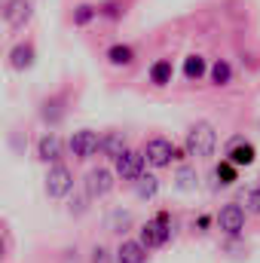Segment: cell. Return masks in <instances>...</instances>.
<instances>
[{
	"label": "cell",
	"mask_w": 260,
	"mask_h": 263,
	"mask_svg": "<svg viewBox=\"0 0 260 263\" xmlns=\"http://www.w3.org/2000/svg\"><path fill=\"white\" fill-rule=\"evenodd\" d=\"M214 147H217V132H214V126H211V123L199 120L196 126H190V132H187V141H184L187 156L208 159V156L214 153Z\"/></svg>",
	"instance_id": "6da1fadb"
},
{
	"label": "cell",
	"mask_w": 260,
	"mask_h": 263,
	"mask_svg": "<svg viewBox=\"0 0 260 263\" xmlns=\"http://www.w3.org/2000/svg\"><path fill=\"white\" fill-rule=\"evenodd\" d=\"M169 239H172V214H169V211L153 214V217L141 227V242L147 245V251L169 245Z\"/></svg>",
	"instance_id": "7a4b0ae2"
},
{
	"label": "cell",
	"mask_w": 260,
	"mask_h": 263,
	"mask_svg": "<svg viewBox=\"0 0 260 263\" xmlns=\"http://www.w3.org/2000/svg\"><path fill=\"white\" fill-rule=\"evenodd\" d=\"M144 165H147L144 153L126 147V150L114 159V175H117V178H123V181H138V178L144 175Z\"/></svg>",
	"instance_id": "3957f363"
},
{
	"label": "cell",
	"mask_w": 260,
	"mask_h": 263,
	"mask_svg": "<svg viewBox=\"0 0 260 263\" xmlns=\"http://www.w3.org/2000/svg\"><path fill=\"white\" fill-rule=\"evenodd\" d=\"M34 15V6L31 0H3L0 3V18L12 28V31H22Z\"/></svg>",
	"instance_id": "277c9868"
},
{
	"label": "cell",
	"mask_w": 260,
	"mask_h": 263,
	"mask_svg": "<svg viewBox=\"0 0 260 263\" xmlns=\"http://www.w3.org/2000/svg\"><path fill=\"white\" fill-rule=\"evenodd\" d=\"M144 159H147V165H153V168H165V165H172V159H175V144H172L169 138L156 135V138L147 141Z\"/></svg>",
	"instance_id": "5b68a950"
},
{
	"label": "cell",
	"mask_w": 260,
	"mask_h": 263,
	"mask_svg": "<svg viewBox=\"0 0 260 263\" xmlns=\"http://www.w3.org/2000/svg\"><path fill=\"white\" fill-rule=\"evenodd\" d=\"M70 190H73L70 168L62 165V162H52V168L46 172V193H49V199H65Z\"/></svg>",
	"instance_id": "8992f818"
},
{
	"label": "cell",
	"mask_w": 260,
	"mask_h": 263,
	"mask_svg": "<svg viewBox=\"0 0 260 263\" xmlns=\"http://www.w3.org/2000/svg\"><path fill=\"white\" fill-rule=\"evenodd\" d=\"M217 230L227 233V236H239V233L245 230V208L236 205V202L224 205V208L217 211Z\"/></svg>",
	"instance_id": "52a82bcc"
},
{
	"label": "cell",
	"mask_w": 260,
	"mask_h": 263,
	"mask_svg": "<svg viewBox=\"0 0 260 263\" xmlns=\"http://www.w3.org/2000/svg\"><path fill=\"white\" fill-rule=\"evenodd\" d=\"M98 147H101L98 132L80 129V132H73V135H70V153H73L77 159H92V156L98 153Z\"/></svg>",
	"instance_id": "ba28073f"
},
{
	"label": "cell",
	"mask_w": 260,
	"mask_h": 263,
	"mask_svg": "<svg viewBox=\"0 0 260 263\" xmlns=\"http://www.w3.org/2000/svg\"><path fill=\"white\" fill-rule=\"evenodd\" d=\"M117 175L110 172V168H92L89 175H86V196L89 199H104L110 190H114V181Z\"/></svg>",
	"instance_id": "9c48e42d"
},
{
	"label": "cell",
	"mask_w": 260,
	"mask_h": 263,
	"mask_svg": "<svg viewBox=\"0 0 260 263\" xmlns=\"http://www.w3.org/2000/svg\"><path fill=\"white\" fill-rule=\"evenodd\" d=\"M227 159L236 165V168H248V165H254V159H257V150H254V144L251 141H245V138H233V144L227 147Z\"/></svg>",
	"instance_id": "30bf717a"
},
{
	"label": "cell",
	"mask_w": 260,
	"mask_h": 263,
	"mask_svg": "<svg viewBox=\"0 0 260 263\" xmlns=\"http://www.w3.org/2000/svg\"><path fill=\"white\" fill-rule=\"evenodd\" d=\"M6 59H9V67L12 70H31V67L37 65V49H34L31 40H25V43H15Z\"/></svg>",
	"instance_id": "8fae6325"
},
{
	"label": "cell",
	"mask_w": 260,
	"mask_h": 263,
	"mask_svg": "<svg viewBox=\"0 0 260 263\" xmlns=\"http://www.w3.org/2000/svg\"><path fill=\"white\" fill-rule=\"evenodd\" d=\"M114 260L117 263H147V245L141 239H123Z\"/></svg>",
	"instance_id": "7c38bea8"
},
{
	"label": "cell",
	"mask_w": 260,
	"mask_h": 263,
	"mask_svg": "<svg viewBox=\"0 0 260 263\" xmlns=\"http://www.w3.org/2000/svg\"><path fill=\"white\" fill-rule=\"evenodd\" d=\"M37 156L43 159V162H62V156H65V144H62V138L59 135H43L40 141H37Z\"/></svg>",
	"instance_id": "4fadbf2b"
},
{
	"label": "cell",
	"mask_w": 260,
	"mask_h": 263,
	"mask_svg": "<svg viewBox=\"0 0 260 263\" xmlns=\"http://www.w3.org/2000/svg\"><path fill=\"white\" fill-rule=\"evenodd\" d=\"M147 77H150V83L156 86V89H165V86H172V80H175V65H172V59H156L150 70H147Z\"/></svg>",
	"instance_id": "5bb4252c"
},
{
	"label": "cell",
	"mask_w": 260,
	"mask_h": 263,
	"mask_svg": "<svg viewBox=\"0 0 260 263\" xmlns=\"http://www.w3.org/2000/svg\"><path fill=\"white\" fill-rule=\"evenodd\" d=\"M202 77H208V62H205V55L190 52V55L184 59V80H187V83H199Z\"/></svg>",
	"instance_id": "9a60e30c"
},
{
	"label": "cell",
	"mask_w": 260,
	"mask_h": 263,
	"mask_svg": "<svg viewBox=\"0 0 260 263\" xmlns=\"http://www.w3.org/2000/svg\"><path fill=\"white\" fill-rule=\"evenodd\" d=\"M104 59L114 67H129L132 62H135V49H132L129 43H114V46L104 52Z\"/></svg>",
	"instance_id": "2e32d148"
},
{
	"label": "cell",
	"mask_w": 260,
	"mask_h": 263,
	"mask_svg": "<svg viewBox=\"0 0 260 263\" xmlns=\"http://www.w3.org/2000/svg\"><path fill=\"white\" fill-rule=\"evenodd\" d=\"M107 159H117L123 150H126V135L123 132H107L104 138H101V147H98Z\"/></svg>",
	"instance_id": "e0dca14e"
},
{
	"label": "cell",
	"mask_w": 260,
	"mask_h": 263,
	"mask_svg": "<svg viewBox=\"0 0 260 263\" xmlns=\"http://www.w3.org/2000/svg\"><path fill=\"white\" fill-rule=\"evenodd\" d=\"M208 80H211V86H230L233 83V65L227 59H217L214 65H208Z\"/></svg>",
	"instance_id": "ac0fdd59"
},
{
	"label": "cell",
	"mask_w": 260,
	"mask_h": 263,
	"mask_svg": "<svg viewBox=\"0 0 260 263\" xmlns=\"http://www.w3.org/2000/svg\"><path fill=\"white\" fill-rule=\"evenodd\" d=\"M132 184H135V196L144 199V202L159 193V178H156V175H141V178L132 181Z\"/></svg>",
	"instance_id": "d6986e66"
},
{
	"label": "cell",
	"mask_w": 260,
	"mask_h": 263,
	"mask_svg": "<svg viewBox=\"0 0 260 263\" xmlns=\"http://www.w3.org/2000/svg\"><path fill=\"white\" fill-rule=\"evenodd\" d=\"M214 178H217V184H220V187H233V184L239 181V168H236L230 159H224V162L214 168Z\"/></svg>",
	"instance_id": "ffe728a7"
},
{
	"label": "cell",
	"mask_w": 260,
	"mask_h": 263,
	"mask_svg": "<svg viewBox=\"0 0 260 263\" xmlns=\"http://www.w3.org/2000/svg\"><path fill=\"white\" fill-rule=\"evenodd\" d=\"M175 181H178V190H184V193H190V190L199 187V175H196L190 165H181L178 175H175Z\"/></svg>",
	"instance_id": "44dd1931"
},
{
	"label": "cell",
	"mask_w": 260,
	"mask_h": 263,
	"mask_svg": "<svg viewBox=\"0 0 260 263\" xmlns=\"http://www.w3.org/2000/svg\"><path fill=\"white\" fill-rule=\"evenodd\" d=\"M98 18V6H92V3H80L77 9H73V25L77 28H86L89 22H95Z\"/></svg>",
	"instance_id": "7402d4cb"
},
{
	"label": "cell",
	"mask_w": 260,
	"mask_h": 263,
	"mask_svg": "<svg viewBox=\"0 0 260 263\" xmlns=\"http://www.w3.org/2000/svg\"><path fill=\"white\" fill-rule=\"evenodd\" d=\"M132 223V214L129 211H114L110 220H107V230L110 233H126V227Z\"/></svg>",
	"instance_id": "603a6c76"
},
{
	"label": "cell",
	"mask_w": 260,
	"mask_h": 263,
	"mask_svg": "<svg viewBox=\"0 0 260 263\" xmlns=\"http://www.w3.org/2000/svg\"><path fill=\"white\" fill-rule=\"evenodd\" d=\"M98 15H104V18H114V22H117V18L123 15V6H120L117 0H110V3H104V6H98Z\"/></svg>",
	"instance_id": "cb8c5ba5"
},
{
	"label": "cell",
	"mask_w": 260,
	"mask_h": 263,
	"mask_svg": "<svg viewBox=\"0 0 260 263\" xmlns=\"http://www.w3.org/2000/svg\"><path fill=\"white\" fill-rule=\"evenodd\" d=\"M92 263H110V251L104 245H95L92 248Z\"/></svg>",
	"instance_id": "d4e9b609"
},
{
	"label": "cell",
	"mask_w": 260,
	"mask_h": 263,
	"mask_svg": "<svg viewBox=\"0 0 260 263\" xmlns=\"http://www.w3.org/2000/svg\"><path fill=\"white\" fill-rule=\"evenodd\" d=\"M248 211L260 214V190H251V193H248Z\"/></svg>",
	"instance_id": "484cf974"
},
{
	"label": "cell",
	"mask_w": 260,
	"mask_h": 263,
	"mask_svg": "<svg viewBox=\"0 0 260 263\" xmlns=\"http://www.w3.org/2000/svg\"><path fill=\"white\" fill-rule=\"evenodd\" d=\"M3 254H6V242L0 239V260H3Z\"/></svg>",
	"instance_id": "4316f807"
},
{
	"label": "cell",
	"mask_w": 260,
	"mask_h": 263,
	"mask_svg": "<svg viewBox=\"0 0 260 263\" xmlns=\"http://www.w3.org/2000/svg\"><path fill=\"white\" fill-rule=\"evenodd\" d=\"M0 3H3V0H0Z\"/></svg>",
	"instance_id": "83f0119b"
}]
</instances>
